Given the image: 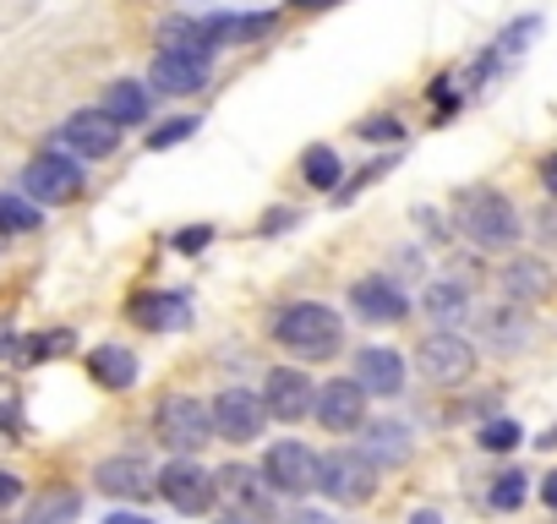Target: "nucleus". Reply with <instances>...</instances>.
<instances>
[{
    "mask_svg": "<svg viewBox=\"0 0 557 524\" xmlns=\"http://www.w3.org/2000/svg\"><path fill=\"white\" fill-rule=\"evenodd\" d=\"M273 339L285 350H296L301 361H329L345 345V323L318 301H296V307H285L273 317Z\"/></svg>",
    "mask_w": 557,
    "mask_h": 524,
    "instance_id": "obj_1",
    "label": "nucleus"
},
{
    "mask_svg": "<svg viewBox=\"0 0 557 524\" xmlns=\"http://www.w3.org/2000/svg\"><path fill=\"white\" fill-rule=\"evenodd\" d=\"M318 491H323L329 502H345V508H356V502H367V497L377 491V464H372L367 453L334 448V453H323Z\"/></svg>",
    "mask_w": 557,
    "mask_h": 524,
    "instance_id": "obj_2",
    "label": "nucleus"
},
{
    "mask_svg": "<svg viewBox=\"0 0 557 524\" xmlns=\"http://www.w3.org/2000/svg\"><path fill=\"white\" fill-rule=\"evenodd\" d=\"M465 235L475 246H508L519 235V213L503 191L481 186V191H465Z\"/></svg>",
    "mask_w": 557,
    "mask_h": 524,
    "instance_id": "obj_3",
    "label": "nucleus"
},
{
    "mask_svg": "<svg viewBox=\"0 0 557 524\" xmlns=\"http://www.w3.org/2000/svg\"><path fill=\"white\" fill-rule=\"evenodd\" d=\"M318 475H323V459L307 448V442H273L262 453V481L273 491H290V497H307L318 491Z\"/></svg>",
    "mask_w": 557,
    "mask_h": 524,
    "instance_id": "obj_4",
    "label": "nucleus"
},
{
    "mask_svg": "<svg viewBox=\"0 0 557 524\" xmlns=\"http://www.w3.org/2000/svg\"><path fill=\"white\" fill-rule=\"evenodd\" d=\"M153 426H159V442H164V448H175V453H197V448L213 437V410H202L197 399L175 394V399L159 404Z\"/></svg>",
    "mask_w": 557,
    "mask_h": 524,
    "instance_id": "obj_5",
    "label": "nucleus"
},
{
    "mask_svg": "<svg viewBox=\"0 0 557 524\" xmlns=\"http://www.w3.org/2000/svg\"><path fill=\"white\" fill-rule=\"evenodd\" d=\"M23 191L34 202H72L83 191V164L66 159V153H39L28 170H23Z\"/></svg>",
    "mask_w": 557,
    "mask_h": 524,
    "instance_id": "obj_6",
    "label": "nucleus"
},
{
    "mask_svg": "<svg viewBox=\"0 0 557 524\" xmlns=\"http://www.w3.org/2000/svg\"><path fill=\"white\" fill-rule=\"evenodd\" d=\"M159 497H164L170 508H181V513H202V508L219 497V481H213L202 464H191V459H170V464L159 470Z\"/></svg>",
    "mask_w": 557,
    "mask_h": 524,
    "instance_id": "obj_7",
    "label": "nucleus"
},
{
    "mask_svg": "<svg viewBox=\"0 0 557 524\" xmlns=\"http://www.w3.org/2000/svg\"><path fill=\"white\" fill-rule=\"evenodd\" d=\"M262 404L273 421H301L307 410H318V388L301 366H273L262 383Z\"/></svg>",
    "mask_w": 557,
    "mask_h": 524,
    "instance_id": "obj_8",
    "label": "nucleus"
},
{
    "mask_svg": "<svg viewBox=\"0 0 557 524\" xmlns=\"http://www.w3.org/2000/svg\"><path fill=\"white\" fill-rule=\"evenodd\" d=\"M416 366H421V377L426 383H465L470 377V366H475V345L470 339H459V334H432L421 350H416Z\"/></svg>",
    "mask_w": 557,
    "mask_h": 524,
    "instance_id": "obj_9",
    "label": "nucleus"
},
{
    "mask_svg": "<svg viewBox=\"0 0 557 524\" xmlns=\"http://www.w3.org/2000/svg\"><path fill=\"white\" fill-rule=\"evenodd\" d=\"M262 421H268L262 394L224 388V394L213 399V432H219L224 442H251V437H262Z\"/></svg>",
    "mask_w": 557,
    "mask_h": 524,
    "instance_id": "obj_10",
    "label": "nucleus"
},
{
    "mask_svg": "<svg viewBox=\"0 0 557 524\" xmlns=\"http://www.w3.org/2000/svg\"><path fill=\"white\" fill-rule=\"evenodd\" d=\"M115 142H121V126L104 110H77L61 126V148H72L83 159H104V153H115Z\"/></svg>",
    "mask_w": 557,
    "mask_h": 524,
    "instance_id": "obj_11",
    "label": "nucleus"
},
{
    "mask_svg": "<svg viewBox=\"0 0 557 524\" xmlns=\"http://www.w3.org/2000/svg\"><path fill=\"white\" fill-rule=\"evenodd\" d=\"M350 307H356V317H361V323H405V317H410L405 290H399L394 279H383V274L361 279V285L350 290Z\"/></svg>",
    "mask_w": 557,
    "mask_h": 524,
    "instance_id": "obj_12",
    "label": "nucleus"
},
{
    "mask_svg": "<svg viewBox=\"0 0 557 524\" xmlns=\"http://www.w3.org/2000/svg\"><path fill=\"white\" fill-rule=\"evenodd\" d=\"M318 421L329 426V432H356L361 421H367V388L361 383H329V388H318Z\"/></svg>",
    "mask_w": 557,
    "mask_h": 524,
    "instance_id": "obj_13",
    "label": "nucleus"
},
{
    "mask_svg": "<svg viewBox=\"0 0 557 524\" xmlns=\"http://www.w3.org/2000/svg\"><path fill=\"white\" fill-rule=\"evenodd\" d=\"M356 383H361L367 394L394 399V394L405 388V355L388 350V345H367V350L356 355Z\"/></svg>",
    "mask_w": 557,
    "mask_h": 524,
    "instance_id": "obj_14",
    "label": "nucleus"
},
{
    "mask_svg": "<svg viewBox=\"0 0 557 524\" xmlns=\"http://www.w3.org/2000/svg\"><path fill=\"white\" fill-rule=\"evenodd\" d=\"M132 323L148 328V334H170V328H186L191 323V301L181 290H159V296H137L132 301Z\"/></svg>",
    "mask_w": 557,
    "mask_h": 524,
    "instance_id": "obj_15",
    "label": "nucleus"
},
{
    "mask_svg": "<svg viewBox=\"0 0 557 524\" xmlns=\"http://www.w3.org/2000/svg\"><path fill=\"white\" fill-rule=\"evenodd\" d=\"M94 481H99L110 497H148V486H153L148 464H143V459H132V453H121V459H104Z\"/></svg>",
    "mask_w": 557,
    "mask_h": 524,
    "instance_id": "obj_16",
    "label": "nucleus"
},
{
    "mask_svg": "<svg viewBox=\"0 0 557 524\" xmlns=\"http://www.w3.org/2000/svg\"><path fill=\"white\" fill-rule=\"evenodd\" d=\"M148 83L159 93H197L208 83V66L202 61H186V55H159L153 72H148Z\"/></svg>",
    "mask_w": 557,
    "mask_h": 524,
    "instance_id": "obj_17",
    "label": "nucleus"
},
{
    "mask_svg": "<svg viewBox=\"0 0 557 524\" xmlns=\"http://www.w3.org/2000/svg\"><path fill=\"white\" fill-rule=\"evenodd\" d=\"M465 312H475L465 285H454V279H437V285H426V317H432L443 334H454V323H465Z\"/></svg>",
    "mask_w": 557,
    "mask_h": 524,
    "instance_id": "obj_18",
    "label": "nucleus"
},
{
    "mask_svg": "<svg viewBox=\"0 0 557 524\" xmlns=\"http://www.w3.org/2000/svg\"><path fill=\"white\" fill-rule=\"evenodd\" d=\"M99 110H104L115 126H137V121H148V88H143V83H110Z\"/></svg>",
    "mask_w": 557,
    "mask_h": 524,
    "instance_id": "obj_19",
    "label": "nucleus"
},
{
    "mask_svg": "<svg viewBox=\"0 0 557 524\" xmlns=\"http://www.w3.org/2000/svg\"><path fill=\"white\" fill-rule=\"evenodd\" d=\"M88 366H94V377H99L104 388H132V383H137V355L121 350V345H99V350L88 355Z\"/></svg>",
    "mask_w": 557,
    "mask_h": 524,
    "instance_id": "obj_20",
    "label": "nucleus"
},
{
    "mask_svg": "<svg viewBox=\"0 0 557 524\" xmlns=\"http://www.w3.org/2000/svg\"><path fill=\"white\" fill-rule=\"evenodd\" d=\"M367 453H372V464H405L410 459V432L399 421H372L367 426Z\"/></svg>",
    "mask_w": 557,
    "mask_h": 524,
    "instance_id": "obj_21",
    "label": "nucleus"
},
{
    "mask_svg": "<svg viewBox=\"0 0 557 524\" xmlns=\"http://www.w3.org/2000/svg\"><path fill=\"white\" fill-rule=\"evenodd\" d=\"M213 481H219V497H230V502H240L246 513H257V519L268 513V497H262V491L251 486V481H257L251 470H235V464H230V470H219Z\"/></svg>",
    "mask_w": 557,
    "mask_h": 524,
    "instance_id": "obj_22",
    "label": "nucleus"
},
{
    "mask_svg": "<svg viewBox=\"0 0 557 524\" xmlns=\"http://www.w3.org/2000/svg\"><path fill=\"white\" fill-rule=\"evenodd\" d=\"M28 229H39V208L12 197V191H0V235H28Z\"/></svg>",
    "mask_w": 557,
    "mask_h": 524,
    "instance_id": "obj_23",
    "label": "nucleus"
},
{
    "mask_svg": "<svg viewBox=\"0 0 557 524\" xmlns=\"http://www.w3.org/2000/svg\"><path fill=\"white\" fill-rule=\"evenodd\" d=\"M301 175H307L318 191H334V186H339V159H334V148H307V153H301Z\"/></svg>",
    "mask_w": 557,
    "mask_h": 524,
    "instance_id": "obj_24",
    "label": "nucleus"
},
{
    "mask_svg": "<svg viewBox=\"0 0 557 524\" xmlns=\"http://www.w3.org/2000/svg\"><path fill=\"white\" fill-rule=\"evenodd\" d=\"M72 519H77V497H72V491H50V497L34 508L28 524H72Z\"/></svg>",
    "mask_w": 557,
    "mask_h": 524,
    "instance_id": "obj_25",
    "label": "nucleus"
},
{
    "mask_svg": "<svg viewBox=\"0 0 557 524\" xmlns=\"http://www.w3.org/2000/svg\"><path fill=\"white\" fill-rule=\"evenodd\" d=\"M519 437H524L519 421H486L481 426V448L486 453H508V448H519Z\"/></svg>",
    "mask_w": 557,
    "mask_h": 524,
    "instance_id": "obj_26",
    "label": "nucleus"
},
{
    "mask_svg": "<svg viewBox=\"0 0 557 524\" xmlns=\"http://www.w3.org/2000/svg\"><path fill=\"white\" fill-rule=\"evenodd\" d=\"M524 491H530V486H524V475H519V470H503V475L492 481V508H503V513H508V508H519V502H524Z\"/></svg>",
    "mask_w": 557,
    "mask_h": 524,
    "instance_id": "obj_27",
    "label": "nucleus"
},
{
    "mask_svg": "<svg viewBox=\"0 0 557 524\" xmlns=\"http://www.w3.org/2000/svg\"><path fill=\"white\" fill-rule=\"evenodd\" d=\"M191 132H197V121H191V115H181V121H164V126L148 137V148H175V142H186Z\"/></svg>",
    "mask_w": 557,
    "mask_h": 524,
    "instance_id": "obj_28",
    "label": "nucleus"
},
{
    "mask_svg": "<svg viewBox=\"0 0 557 524\" xmlns=\"http://www.w3.org/2000/svg\"><path fill=\"white\" fill-rule=\"evenodd\" d=\"M72 345V334H39V339H23V355L28 361H50V355H61Z\"/></svg>",
    "mask_w": 557,
    "mask_h": 524,
    "instance_id": "obj_29",
    "label": "nucleus"
},
{
    "mask_svg": "<svg viewBox=\"0 0 557 524\" xmlns=\"http://www.w3.org/2000/svg\"><path fill=\"white\" fill-rule=\"evenodd\" d=\"M361 137H367V142H399L405 132H399V121H367Z\"/></svg>",
    "mask_w": 557,
    "mask_h": 524,
    "instance_id": "obj_30",
    "label": "nucleus"
},
{
    "mask_svg": "<svg viewBox=\"0 0 557 524\" xmlns=\"http://www.w3.org/2000/svg\"><path fill=\"white\" fill-rule=\"evenodd\" d=\"M290 224H296V213H290V208H273L262 229H268V235H278V229H290Z\"/></svg>",
    "mask_w": 557,
    "mask_h": 524,
    "instance_id": "obj_31",
    "label": "nucleus"
},
{
    "mask_svg": "<svg viewBox=\"0 0 557 524\" xmlns=\"http://www.w3.org/2000/svg\"><path fill=\"white\" fill-rule=\"evenodd\" d=\"M17 491H23V481L0 470V508H7V502H17Z\"/></svg>",
    "mask_w": 557,
    "mask_h": 524,
    "instance_id": "obj_32",
    "label": "nucleus"
},
{
    "mask_svg": "<svg viewBox=\"0 0 557 524\" xmlns=\"http://www.w3.org/2000/svg\"><path fill=\"white\" fill-rule=\"evenodd\" d=\"M208 235H213L208 224H202V229H186V235H181V251H197V246H208Z\"/></svg>",
    "mask_w": 557,
    "mask_h": 524,
    "instance_id": "obj_33",
    "label": "nucleus"
},
{
    "mask_svg": "<svg viewBox=\"0 0 557 524\" xmlns=\"http://www.w3.org/2000/svg\"><path fill=\"white\" fill-rule=\"evenodd\" d=\"M541 186L557 197V153H552V159H541Z\"/></svg>",
    "mask_w": 557,
    "mask_h": 524,
    "instance_id": "obj_34",
    "label": "nucleus"
},
{
    "mask_svg": "<svg viewBox=\"0 0 557 524\" xmlns=\"http://www.w3.org/2000/svg\"><path fill=\"white\" fill-rule=\"evenodd\" d=\"M23 350V339L12 334V328H0V361H7V355H17Z\"/></svg>",
    "mask_w": 557,
    "mask_h": 524,
    "instance_id": "obj_35",
    "label": "nucleus"
},
{
    "mask_svg": "<svg viewBox=\"0 0 557 524\" xmlns=\"http://www.w3.org/2000/svg\"><path fill=\"white\" fill-rule=\"evenodd\" d=\"M541 497H546V508H557V470L541 481Z\"/></svg>",
    "mask_w": 557,
    "mask_h": 524,
    "instance_id": "obj_36",
    "label": "nucleus"
},
{
    "mask_svg": "<svg viewBox=\"0 0 557 524\" xmlns=\"http://www.w3.org/2000/svg\"><path fill=\"white\" fill-rule=\"evenodd\" d=\"M104 524H148V519H143V513H110Z\"/></svg>",
    "mask_w": 557,
    "mask_h": 524,
    "instance_id": "obj_37",
    "label": "nucleus"
},
{
    "mask_svg": "<svg viewBox=\"0 0 557 524\" xmlns=\"http://www.w3.org/2000/svg\"><path fill=\"white\" fill-rule=\"evenodd\" d=\"M290 524H334V519H329V513H296Z\"/></svg>",
    "mask_w": 557,
    "mask_h": 524,
    "instance_id": "obj_38",
    "label": "nucleus"
},
{
    "mask_svg": "<svg viewBox=\"0 0 557 524\" xmlns=\"http://www.w3.org/2000/svg\"><path fill=\"white\" fill-rule=\"evenodd\" d=\"M410 524H443V519H437L432 508H421V513H410Z\"/></svg>",
    "mask_w": 557,
    "mask_h": 524,
    "instance_id": "obj_39",
    "label": "nucleus"
},
{
    "mask_svg": "<svg viewBox=\"0 0 557 524\" xmlns=\"http://www.w3.org/2000/svg\"><path fill=\"white\" fill-rule=\"evenodd\" d=\"M301 7H329V0H301Z\"/></svg>",
    "mask_w": 557,
    "mask_h": 524,
    "instance_id": "obj_40",
    "label": "nucleus"
},
{
    "mask_svg": "<svg viewBox=\"0 0 557 524\" xmlns=\"http://www.w3.org/2000/svg\"><path fill=\"white\" fill-rule=\"evenodd\" d=\"M219 524H240V519H219Z\"/></svg>",
    "mask_w": 557,
    "mask_h": 524,
    "instance_id": "obj_41",
    "label": "nucleus"
}]
</instances>
